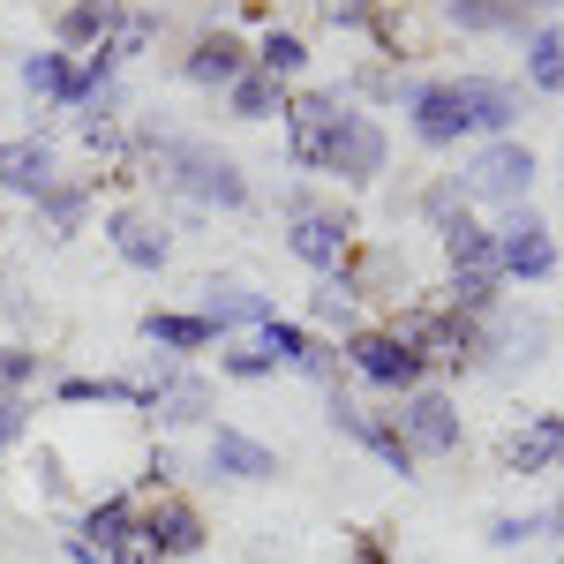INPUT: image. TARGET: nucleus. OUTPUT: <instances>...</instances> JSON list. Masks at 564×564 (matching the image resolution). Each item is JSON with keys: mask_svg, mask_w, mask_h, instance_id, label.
<instances>
[{"mask_svg": "<svg viewBox=\"0 0 564 564\" xmlns=\"http://www.w3.org/2000/svg\"><path fill=\"white\" fill-rule=\"evenodd\" d=\"M84 212H90V188H84V181H53V188L39 196V218H45V234H53V241H68V234L84 226Z\"/></svg>", "mask_w": 564, "mask_h": 564, "instance_id": "nucleus-28", "label": "nucleus"}, {"mask_svg": "<svg viewBox=\"0 0 564 564\" xmlns=\"http://www.w3.org/2000/svg\"><path fill=\"white\" fill-rule=\"evenodd\" d=\"M135 520H143V512H135V497H98L84 520H76V534H84L90 550L113 564V557H121V550L135 542Z\"/></svg>", "mask_w": 564, "mask_h": 564, "instance_id": "nucleus-20", "label": "nucleus"}, {"mask_svg": "<svg viewBox=\"0 0 564 564\" xmlns=\"http://www.w3.org/2000/svg\"><path fill=\"white\" fill-rule=\"evenodd\" d=\"M286 249L308 263V271H347V249H354V226L339 212H302V218H286Z\"/></svg>", "mask_w": 564, "mask_h": 564, "instance_id": "nucleus-12", "label": "nucleus"}, {"mask_svg": "<svg viewBox=\"0 0 564 564\" xmlns=\"http://www.w3.org/2000/svg\"><path fill=\"white\" fill-rule=\"evenodd\" d=\"M204 459H212V475H226V481H279V452L257 444L249 430H226V422L212 430V452H204Z\"/></svg>", "mask_w": 564, "mask_h": 564, "instance_id": "nucleus-16", "label": "nucleus"}, {"mask_svg": "<svg viewBox=\"0 0 564 564\" xmlns=\"http://www.w3.org/2000/svg\"><path fill=\"white\" fill-rule=\"evenodd\" d=\"M542 520H550V527H557V534H564V505H550V512H542Z\"/></svg>", "mask_w": 564, "mask_h": 564, "instance_id": "nucleus-41", "label": "nucleus"}, {"mask_svg": "<svg viewBox=\"0 0 564 564\" xmlns=\"http://www.w3.org/2000/svg\"><path fill=\"white\" fill-rule=\"evenodd\" d=\"M249 68H263L271 84H286V76H302V68H308V45L294 39V31H263V45L249 53Z\"/></svg>", "mask_w": 564, "mask_h": 564, "instance_id": "nucleus-30", "label": "nucleus"}, {"mask_svg": "<svg viewBox=\"0 0 564 564\" xmlns=\"http://www.w3.org/2000/svg\"><path fill=\"white\" fill-rule=\"evenodd\" d=\"M53 399H61V406H135V384L129 377H61ZM135 414H143V406H135Z\"/></svg>", "mask_w": 564, "mask_h": 564, "instance_id": "nucleus-27", "label": "nucleus"}, {"mask_svg": "<svg viewBox=\"0 0 564 564\" xmlns=\"http://www.w3.org/2000/svg\"><path fill=\"white\" fill-rule=\"evenodd\" d=\"M557 430H564V414H557Z\"/></svg>", "mask_w": 564, "mask_h": 564, "instance_id": "nucleus-42", "label": "nucleus"}, {"mask_svg": "<svg viewBox=\"0 0 564 564\" xmlns=\"http://www.w3.org/2000/svg\"><path fill=\"white\" fill-rule=\"evenodd\" d=\"M527 188H534V151L512 143V135H497L489 151H475V166L459 174V196H475V204H505V212H520Z\"/></svg>", "mask_w": 564, "mask_h": 564, "instance_id": "nucleus-3", "label": "nucleus"}, {"mask_svg": "<svg viewBox=\"0 0 564 564\" xmlns=\"http://www.w3.org/2000/svg\"><path fill=\"white\" fill-rule=\"evenodd\" d=\"M534 534H550V520L542 512H505V520H489V550H520V542H534Z\"/></svg>", "mask_w": 564, "mask_h": 564, "instance_id": "nucleus-33", "label": "nucleus"}, {"mask_svg": "<svg viewBox=\"0 0 564 564\" xmlns=\"http://www.w3.org/2000/svg\"><path fill=\"white\" fill-rule=\"evenodd\" d=\"M196 316L226 339V332H263L279 308H271V294L241 286V279H204V286H196Z\"/></svg>", "mask_w": 564, "mask_h": 564, "instance_id": "nucleus-10", "label": "nucleus"}, {"mask_svg": "<svg viewBox=\"0 0 564 564\" xmlns=\"http://www.w3.org/2000/svg\"><path fill=\"white\" fill-rule=\"evenodd\" d=\"M151 414H159V430H196V422L212 414V384L181 369L174 384H166V391H159V399H151Z\"/></svg>", "mask_w": 564, "mask_h": 564, "instance_id": "nucleus-24", "label": "nucleus"}, {"mask_svg": "<svg viewBox=\"0 0 564 564\" xmlns=\"http://www.w3.org/2000/svg\"><path fill=\"white\" fill-rule=\"evenodd\" d=\"M135 332H143V347H159V354H204L218 339L196 308H143V324H135Z\"/></svg>", "mask_w": 564, "mask_h": 564, "instance_id": "nucleus-21", "label": "nucleus"}, {"mask_svg": "<svg viewBox=\"0 0 564 564\" xmlns=\"http://www.w3.org/2000/svg\"><path fill=\"white\" fill-rule=\"evenodd\" d=\"M23 430H31V399L23 391H0V452L23 444Z\"/></svg>", "mask_w": 564, "mask_h": 564, "instance_id": "nucleus-37", "label": "nucleus"}, {"mask_svg": "<svg viewBox=\"0 0 564 564\" xmlns=\"http://www.w3.org/2000/svg\"><path fill=\"white\" fill-rule=\"evenodd\" d=\"M257 354L271 361V369H302V377H324V384H332V369H339V354L324 347L308 324H279V316L257 332Z\"/></svg>", "mask_w": 564, "mask_h": 564, "instance_id": "nucleus-14", "label": "nucleus"}, {"mask_svg": "<svg viewBox=\"0 0 564 564\" xmlns=\"http://www.w3.org/2000/svg\"><path fill=\"white\" fill-rule=\"evenodd\" d=\"M45 377V354L31 347H0V391H31Z\"/></svg>", "mask_w": 564, "mask_h": 564, "instance_id": "nucleus-34", "label": "nucleus"}, {"mask_svg": "<svg viewBox=\"0 0 564 564\" xmlns=\"http://www.w3.org/2000/svg\"><path fill=\"white\" fill-rule=\"evenodd\" d=\"M391 430L406 436V452H414V459H444V452H459V406H452V399H444V391H406V399H399V414H391Z\"/></svg>", "mask_w": 564, "mask_h": 564, "instance_id": "nucleus-6", "label": "nucleus"}, {"mask_svg": "<svg viewBox=\"0 0 564 564\" xmlns=\"http://www.w3.org/2000/svg\"><path fill=\"white\" fill-rule=\"evenodd\" d=\"M53 143H45V135H8V143H0V188H8V196H31V204H39L45 188H53Z\"/></svg>", "mask_w": 564, "mask_h": 564, "instance_id": "nucleus-17", "label": "nucleus"}, {"mask_svg": "<svg viewBox=\"0 0 564 564\" xmlns=\"http://www.w3.org/2000/svg\"><path fill=\"white\" fill-rule=\"evenodd\" d=\"M181 76H188V84H204V90H226V84H241V76H249V53H241L234 31H204V39L181 53Z\"/></svg>", "mask_w": 564, "mask_h": 564, "instance_id": "nucleus-18", "label": "nucleus"}, {"mask_svg": "<svg viewBox=\"0 0 564 564\" xmlns=\"http://www.w3.org/2000/svg\"><path fill=\"white\" fill-rule=\"evenodd\" d=\"M542 347H550V324L542 316L489 308L475 324V354H489V369H527V361H542Z\"/></svg>", "mask_w": 564, "mask_h": 564, "instance_id": "nucleus-7", "label": "nucleus"}, {"mask_svg": "<svg viewBox=\"0 0 564 564\" xmlns=\"http://www.w3.org/2000/svg\"><path fill=\"white\" fill-rule=\"evenodd\" d=\"M324 422H332L339 436H354L361 452H377V459H384V467H391L399 481L414 475V452H406V436L391 430V414H369V406H354L347 391H332V406H324Z\"/></svg>", "mask_w": 564, "mask_h": 564, "instance_id": "nucleus-8", "label": "nucleus"}, {"mask_svg": "<svg viewBox=\"0 0 564 564\" xmlns=\"http://www.w3.org/2000/svg\"><path fill=\"white\" fill-rule=\"evenodd\" d=\"M218 377H234V384H257V377H271V361L257 354V339H241V347L218 354Z\"/></svg>", "mask_w": 564, "mask_h": 564, "instance_id": "nucleus-35", "label": "nucleus"}, {"mask_svg": "<svg viewBox=\"0 0 564 564\" xmlns=\"http://www.w3.org/2000/svg\"><path fill=\"white\" fill-rule=\"evenodd\" d=\"M527 76H534V90H564V31L557 23L527 31Z\"/></svg>", "mask_w": 564, "mask_h": 564, "instance_id": "nucleus-29", "label": "nucleus"}, {"mask_svg": "<svg viewBox=\"0 0 564 564\" xmlns=\"http://www.w3.org/2000/svg\"><path fill=\"white\" fill-rule=\"evenodd\" d=\"M444 257H452V279H497V234L489 226H475L467 212H452L444 226Z\"/></svg>", "mask_w": 564, "mask_h": 564, "instance_id": "nucleus-19", "label": "nucleus"}, {"mask_svg": "<svg viewBox=\"0 0 564 564\" xmlns=\"http://www.w3.org/2000/svg\"><path fill=\"white\" fill-rule=\"evenodd\" d=\"M414 135L444 151V143H459V135H505L520 121V106H512V90L489 84V76H459V84H422L414 98Z\"/></svg>", "mask_w": 564, "mask_h": 564, "instance_id": "nucleus-1", "label": "nucleus"}, {"mask_svg": "<svg viewBox=\"0 0 564 564\" xmlns=\"http://www.w3.org/2000/svg\"><path fill=\"white\" fill-rule=\"evenodd\" d=\"M143 151H151L159 181H166L174 196H188L196 212H249V174H241L226 151L188 143V135H151Z\"/></svg>", "mask_w": 564, "mask_h": 564, "instance_id": "nucleus-2", "label": "nucleus"}, {"mask_svg": "<svg viewBox=\"0 0 564 564\" xmlns=\"http://www.w3.org/2000/svg\"><path fill=\"white\" fill-rule=\"evenodd\" d=\"M354 564H384V550L377 542H354Z\"/></svg>", "mask_w": 564, "mask_h": 564, "instance_id": "nucleus-40", "label": "nucleus"}, {"mask_svg": "<svg viewBox=\"0 0 564 564\" xmlns=\"http://www.w3.org/2000/svg\"><path fill=\"white\" fill-rule=\"evenodd\" d=\"M151 39H159V15H129V23L106 39V53H113V61H135V53H143Z\"/></svg>", "mask_w": 564, "mask_h": 564, "instance_id": "nucleus-36", "label": "nucleus"}, {"mask_svg": "<svg viewBox=\"0 0 564 564\" xmlns=\"http://www.w3.org/2000/svg\"><path fill=\"white\" fill-rule=\"evenodd\" d=\"M316 8H324L339 31H369V23H377V0H316Z\"/></svg>", "mask_w": 564, "mask_h": 564, "instance_id": "nucleus-38", "label": "nucleus"}, {"mask_svg": "<svg viewBox=\"0 0 564 564\" xmlns=\"http://www.w3.org/2000/svg\"><path fill=\"white\" fill-rule=\"evenodd\" d=\"M143 542L159 550V564H166V557H204L212 527H204V512H196L188 497H174V489H166V497L143 512Z\"/></svg>", "mask_w": 564, "mask_h": 564, "instance_id": "nucleus-11", "label": "nucleus"}, {"mask_svg": "<svg viewBox=\"0 0 564 564\" xmlns=\"http://www.w3.org/2000/svg\"><path fill=\"white\" fill-rule=\"evenodd\" d=\"M61 550H68V564H106V557H98V550H90V542H84V534H68Z\"/></svg>", "mask_w": 564, "mask_h": 564, "instance_id": "nucleus-39", "label": "nucleus"}, {"mask_svg": "<svg viewBox=\"0 0 564 564\" xmlns=\"http://www.w3.org/2000/svg\"><path fill=\"white\" fill-rule=\"evenodd\" d=\"M339 121H347L339 90H302V98H286V159H294V166H308V174H324Z\"/></svg>", "mask_w": 564, "mask_h": 564, "instance_id": "nucleus-4", "label": "nucleus"}, {"mask_svg": "<svg viewBox=\"0 0 564 564\" xmlns=\"http://www.w3.org/2000/svg\"><path fill=\"white\" fill-rule=\"evenodd\" d=\"M459 31H520V0H444Z\"/></svg>", "mask_w": 564, "mask_h": 564, "instance_id": "nucleus-31", "label": "nucleus"}, {"mask_svg": "<svg viewBox=\"0 0 564 564\" xmlns=\"http://www.w3.org/2000/svg\"><path fill=\"white\" fill-rule=\"evenodd\" d=\"M324 174H339V181H377V174H384V129H377L369 113H347V121H339V135H332Z\"/></svg>", "mask_w": 564, "mask_h": 564, "instance_id": "nucleus-15", "label": "nucleus"}, {"mask_svg": "<svg viewBox=\"0 0 564 564\" xmlns=\"http://www.w3.org/2000/svg\"><path fill=\"white\" fill-rule=\"evenodd\" d=\"M308 324H324V332L339 324V332L354 339V286H339V279H324V286L308 294Z\"/></svg>", "mask_w": 564, "mask_h": 564, "instance_id": "nucleus-32", "label": "nucleus"}, {"mask_svg": "<svg viewBox=\"0 0 564 564\" xmlns=\"http://www.w3.org/2000/svg\"><path fill=\"white\" fill-rule=\"evenodd\" d=\"M106 241H113V257L129 263V271H166V257H174V234L151 212H135V204H121V212L106 218Z\"/></svg>", "mask_w": 564, "mask_h": 564, "instance_id": "nucleus-13", "label": "nucleus"}, {"mask_svg": "<svg viewBox=\"0 0 564 564\" xmlns=\"http://www.w3.org/2000/svg\"><path fill=\"white\" fill-rule=\"evenodd\" d=\"M542 467H564V430L557 414H542L534 430H520L505 444V475H542Z\"/></svg>", "mask_w": 564, "mask_h": 564, "instance_id": "nucleus-23", "label": "nucleus"}, {"mask_svg": "<svg viewBox=\"0 0 564 564\" xmlns=\"http://www.w3.org/2000/svg\"><path fill=\"white\" fill-rule=\"evenodd\" d=\"M226 113L234 121H271V113H286V90L271 84L263 68H249L241 84H226Z\"/></svg>", "mask_w": 564, "mask_h": 564, "instance_id": "nucleus-26", "label": "nucleus"}, {"mask_svg": "<svg viewBox=\"0 0 564 564\" xmlns=\"http://www.w3.org/2000/svg\"><path fill=\"white\" fill-rule=\"evenodd\" d=\"M347 361H354V377H361V384L399 391V399H406V391H422V369H430V361L406 347L399 332H354V339H347Z\"/></svg>", "mask_w": 564, "mask_h": 564, "instance_id": "nucleus-5", "label": "nucleus"}, {"mask_svg": "<svg viewBox=\"0 0 564 564\" xmlns=\"http://www.w3.org/2000/svg\"><path fill=\"white\" fill-rule=\"evenodd\" d=\"M121 23H129V8H121V0H68L53 31H61V45H84V53H90V45L113 39Z\"/></svg>", "mask_w": 564, "mask_h": 564, "instance_id": "nucleus-22", "label": "nucleus"}, {"mask_svg": "<svg viewBox=\"0 0 564 564\" xmlns=\"http://www.w3.org/2000/svg\"><path fill=\"white\" fill-rule=\"evenodd\" d=\"M23 90L53 98V106H76V61L68 53H23Z\"/></svg>", "mask_w": 564, "mask_h": 564, "instance_id": "nucleus-25", "label": "nucleus"}, {"mask_svg": "<svg viewBox=\"0 0 564 564\" xmlns=\"http://www.w3.org/2000/svg\"><path fill=\"white\" fill-rule=\"evenodd\" d=\"M557 271V241L534 212H512L497 226V279H550Z\"/></svg>", "mask_w": 564, "mask_h": 564, "instance_id": "nucleus-9", "label": "nucleus"}]
</instances>
